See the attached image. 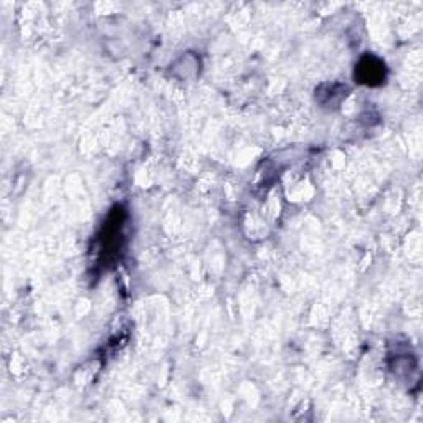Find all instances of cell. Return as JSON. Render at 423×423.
Wrapping results in <instances>:
<instances>
[{
	"label": "cell",
	"instance_id": "cell-1",
	"mask_svg": "<svg viewBox=\"0 0 423 423\" xmlns=\"http://www.w3.org/2000/svg\"><path fill=\"white\" fill-rule=\"evenodd\" d=\"M359 75L362 83H367V85H377L382 81L383 78V65L379 62L374 56H365L362 58V62L357 67L356 76Z\"/></svg>",
	"mask_w": 423,
	"mask_h": 423
}]
</instances>
